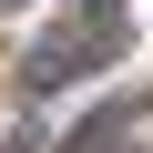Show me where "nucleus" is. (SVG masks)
<instances>
[{"mask_svg":"<svg viewBox=\"0 0 153 153\" xmlns=\"http://www.w3.org/2000/svg\"><path fill=\"white\" fill-rule=\"evenodd\" d=\"M123 41H133L123 0H71V21L31 41V61H21V92H61V82H92V71H112V61H123Z\"/></svg>","mask_w":153,"mask_h":153,"instance_id":"nucleus-1","label":"nucleus"},{"mask_svg":"<svg viewBox=\"0 0 153 153\" xmlns=\"http://www.w3.org/2000/svg\"><path fill=\"white\" fill-rule=\"evenodd\" d=\"M0 10H21V0H0Z\"/></svg>","mask_w":153,"mask_h":153,"instance_id":"nucleus-2","label":"nucleus"}]
</instances>
